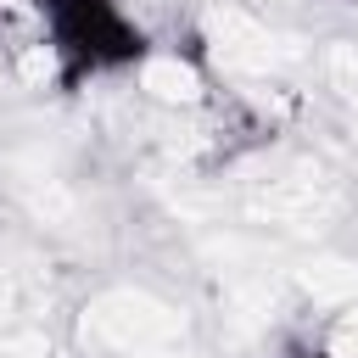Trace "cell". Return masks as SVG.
<instances>
[{
  "label": "cell",
  "instance_id": "1",
  "mask_svg": "<svg viewBox=\"0 0 358 358\" xmlns=\"http://www.w3.org/2000/svg\"><path fill=\"white\" fill-rule=\"evenodd\" d=\"M39 22H45V50L67 67H140L145 39L140 28L112 6V0H39Z\"/></svg>",
  "mask_w": 358,
  "mask_h": 358
},
{
  "label": "cell",
  "instance_id": "2",
  "mask_svg": "<svg viewBox=\"0 0 358 358\" xmlns=\"http://www.w3.org/2000/svg\"><path fill=\"white\" fill-rule=\"evenodd\" d=\"M134 78L162 106H196L201 101V73L190 62H179V50H145L140 67H134Z\"/></svg>",
  "mask_w": 358,
  "mask_h": 358
},
{
  "label": "cell",
  "instance_id": "3",
  "mask_svg": "<svg viewBox=\"0 0 358 358\" xmlns=\"http://www.w3.org/2000/svg\"><path fill=\"white\" fill-rule=\"evenodd\" d=\"M302 358H336V352H302Z\"/></svg>",
  "mask_w": 358,
  "mask_h": 358
}]
</instances>
